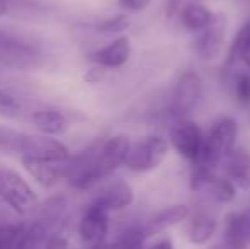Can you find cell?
Wrapping results in <instances>:
<instances>
[{"label":"cell","instance_id":"1","mask_svg":"<svg viewBox=\"0 0 250 249\" xmlns=\"http://www.w3.org/2000/svg\"><path fill=\"white\" fill-rule=\"evenodd\" d=\"M238 123L231 116H220L214 120L204 135L203 150L192 166H203L218 171L227 156L237 147Z\"/></svg>","mask_w":250,"mask_h":249},{"label":"cell","instance_id":"2","mask_svg":"<svg viewBox=\"0 0 250 249\" xmlns=\"http://www.w3.org/2000/svg\"><path fill=\"white\" fill-rule=\"evenodd\" d=\"M203 99V79L194 68H186L175 79L170 96L164 108V118L168 123L179 118H189Z\"/></svg>","mask_w":250,"mask_h":249},{"label":"cell","instance_id":"3","mask_svg":"<svg viewBox=\"0 0 250 249\" xmlns=\"http://www.w3.org/2000/svg\"><path fill=\"white\" fill-rule=\"evenodd\" d=\"M44 62V53L34 41L16 33L0 29V65L10 68H38Z\"/></svg>","mask_w":250,"mask_h":249},{"label":"cell","instance_id":"4","mask_svg":"<svg viewBox=\"0 0 250 249\" xmlns=\"http://www.w3.org/2000/svg\"><path fill=\"white\" fill-rule=\"evenodd\" d=\"M189 188L192 193L203 196L206 202L216 205H228L235 202L238 195V188L225 174H218V171L203 166H192Z\"/></svg>","mask_w":250,"mask_h":249},{"label":"cell","instance_id":"5","mask_svg":"<svg viewBox=\"0 0 250 249\" xmlns=\"http://www.w3.org/2000/svg\"><path fill=\"white\" fill-rule=\"evenodd\" d=\"M168 150H170L168 138L157 133L146 135L136 142H131L125 166L133 173H150L164 164Z\"/></svg>","mask_w":250,"mask_h":249},{"label":"cell","instance_id":"6","mask_svg":"<svg viewBox=\"0 0 250 249\" xmlns=\"http://www.w3.org/2000/svg\"><path fill=\"white\" fill-rule=\"evenodd\" d=\"M0 198L19 215L26 217L38 210V196L16 171L0 167Z\"/></svg>","mask_w":250,"mask_h":249},{"label":"cell","instance_id":"7","mask_svg":"<svg viewBox=\"0 0 250 249\" xmlns=\"http://www.w3.org/2000/svg\"><path fill=\"white\" fill-rule=\"evenodd\" d=\"M204 135L206 132L191 118H179L168 123V143L182 159L191 164L199 159Z\"/></svg>","mask_w":250,"mask_h":249},{"label":"cell","instance_id":"8","mask_svg":"<svg viewBox=\"0 0 250 249\" xmlns=\"http://www.w3.org/2000/svg\"><path fill=\"white\" fill-rule=\"evenodd\" d=\"M101 142L102 140H96L89 147L80 150L77 156L70 157L65 180L75 189H90L102 181L99 167H97V156H99Z\"/></svg>","mask_w":250,"mask_h":249},{"label":"cell","instance_id":"9","mask_svg":"<svg viewBox=\"0 0 250 249\" xmlns=\"http://www.w3.org/2000/svg\"><path fill=\"white\" fill-rule=\"evenodd\" d=\"M228 29V17L223 12H216L214 21L209 27L198 33L194 40V51L196 55L204 62H213L221 57V51L225 48Z\"/></svg>","mask_w":250,"mask_h":249},{"label":"cell","instance_id":"10","mask_svg":"<svg viewBox=\"0 0 250 249\" xmlns=\"http://www.w3.org/2000/svg\"><path fill=\"white\" fill-rule=\"evenodd\" d=\"M186 236L192 246H206L220 229V217L209 205H199L191 210L188 219Z\"/></svg>","mask_w":250,"mask_h":249},{"label":"cell","instance_id":"11","mask_svg":"<svg viewBox=\"0 0 250 249\" xmlns=\"http://www.w3.org/2000/svg\"><path fill=\"white\" fill-rule=\"evenodd\" d=\"M129 145H131V142L125 135H114L109 136L107 140H102L99 156H97V167H99L102 180L109 178L119 167L125 166Z\"/></svg>","mask_w":250,"mask_h":249},{"label":"cell","instance_id":"12","mask_svg":"<svg viewBox=\"0 0 250 249\" xmlns=\"http://www.w3.org/2000/svg\"><path fill=\"white\" fill-rule=\"evenodd\" d=\"M223 246L225 249H250V206L225 217Z\"/></svg>","mask_w":250,"mask_h":249},{"label":"cell","instance_id":"13","mask_svg":"<svg viewBox=\"0 0 250 249\" xmlns=\"http://www.w3.org/2000/svg\"><path fill=\"white\" fill-rule=\"evenodd\" d=\"M189 215H191V208L188 205L175 203V205L170 206H164L162 210L155 212L153 215H150L143 222V227H145V232L148 236V239L150 237H158V236H164L167 230L188 222Z\"/></svg>","mask_w":250,"mask_h":249},{"label":"cell","instance_id":"14","mask_svg":"<svg viewBox=\"0 0 250 249\" xmlns=\"http://www.w3.org/2000/svg\"><path fill=\"white\" fill-rule=\"evenodd\" d=\"M109 232V212L102 210L101 206L89 203L87 208L83 210L79 224V234L83 243L96 244L107 241Z\"/></svg>","mask_w":250,"mask_h":249},{"label":"cell","instance_id":"15","mask_svg":"<svg viewBox=\"0 0 250 249\" xmlns=\"http://www.w3.org/2000/svg\"><path fill=\"white\" fill-rule=\"evenodd\" d=\"M135 202V191L126 181H112L107 186L97 191V195L92 198L94 205L101 206L105 212H119V210L128 208Z\"/></svg>","mask_w":250,"mask_h":249},{"label":"cell","instance_id":"16","mask_svg":"<svg viewBox=\"0 0 250 249\" xmlns=\"http://www.w3.org/2000/svg\"><path fill=\"white\" fill-rule=\"evenodd\" d=\"M70 159H31L22 157L21 162L26 171L44 188H50L58 180L65 178Z\"/></svg>","mask_w":250,"mask_h":249},{"label":"cell","instance_id":"17","mask_svg":"<svg viewBox=\"0 0 250 249\" xmlns=\"http://www.w3.org/2000/svg\"><path fill=\"white\" fill-rule=\"evenodd\" d=\"M221 174L238 189H250V150L237 145L221 162Z\"/></svg>","mask_w":250,"mask_h":249},{"label":"cell","instance_id":"18","mask_svg":"<svg viewBox=\"0 0 250 249\" xmlns=\"http://www.w3.org/2000/svg\"><path fill=\"white\" fill-rule=\"evenodd\" d=\"M131 57V43L128 36H119L109 45L89 53V60L101 68H121Z\"/></svg>","mask_w":250,"mask_h":249},{"label":"cell","instance_id":"19","mask_svg":"<svg viewBox=\"0 0 250 249\" xmlns=\"http://www.w3.org/2000/svg\"><path fill=\"white\" fill-rule=\"evenodd\" d=\"M223 67H237L250 72V17L238 27L231 40Z\"/></svg>","mask_w":250,"mask_h":249},{"label":"cell","instance_id":"20","mask_svg":"<svg viewBox=\"0 0 250 249\" xmlns=\"http://www.w3.org/2000/svg\"><path fill=\"white\" fill-rule=\"evenodd\" d=\"M214 16H216V12H213V10L208 5H204V3L189 2V3H184V7H182L177 19L186 31L198 34L201 31L206 29V27L211 26V23L214 21Z\"/></svg>","mask_w":250,"mask_h":249},{"label":"cell","instance_id":"21","mask_svg":"<svg viewBox=\"0 0 250 249\" xmlns=\"http://www.w3.org/2000/svg\"><path fill=\"white\" fill-rule=\"evenodd\" d=\"M231 96L240 106H250V72L237 67H223Z\"/></svg>","mask_w":250,"mask_h":249},{"label":"cell","instance_id":"22","mask_svg":"<svg viewBox=\"0 0 250 249\" xmlns=\"http://www.w3.org/2000/svg\"><path fill=\"white\" fill-rule=\"evenodd\" d=\"M33 123L41 133L48 136H55L65 132L66 120L60 111L55 110H41L33 114Z\"/></svg>","mask_w":250,"mask_h":249},{"label":"cell","instance_id":"23","mask_svg":"<svg viewBox=\"0 0 250 249\" xmlns=\"http://www.w3.org/2000/svg\"><path fill=\"white\" fill-rule=\"evenodd\" d=\"M146 239L148 236L145 232L143 222L129 224L119 232L116 241H112V249H145Z\"/></svg>","mask_w":250,"mask_h":249},{"label":"cell","instance_id":"24","mask_svg":"<svg viewBox=\"0 0 250 249\" xmlns=\"http://www.w3.org/2000/svg\"><path fill=\"white\" fill-rule=\"evenodd\" d=\"M27 140H29V135H26V133L0 126V152L21 156L26 149Z\"/></svg>","mask_w":250,"mask_h":249},{"label":"cell","instance_id":"25","mask_svg":"<svg viewBox=\"0 0 250 249\" xmlns=\"http://www.w3.org/2000/svg\"><path fill=\"white\" fill-rule=\"evenodd\" d=\"M128 27H129V17L125 16V14H119V16L107 17V19L97 23L94 26V29L104 34H119L128 29Z\"/></svg>","mask_w":250,"mask_h":249},{"label":"cell","instance_id":"26","mask_svg":"<svg viewBox=\"0 0 250 249\" xmlns=\"http://www.w3.org/2000/svg\"><path fill=\"white\" fill-rule=\"evenodd\" d=\"M21 113V104L16 97H12L9 92L0 89V114L7 118H14Z\"/></svg>","mask_w":250,"mask_h":249},{"label":"cell","instance_id":"27","mask_svg":"<svg viewBox=\"0 0 250 249\" xmlns=\"http://www.w3.org/2000/svg\"><path fill=\"white\" fill-rule=\"evenodd\" d=\"M182 7H184L182 0H165V17H167V21L177 19Z\"/></svg>","mask_w":250,"mask_h":249},{"label":"cell","instance_id":"28","mask_svg":"<svg viewBox=\"0 0 250 249\" xmlns=\"http://www.w3.org/2000/svg\"><path fill=\"white\" fill-rule=\"evenodd\" d=\"M150 3H151V0H119V5L126 10H131V12L145 10Z\"/></svg>","mask_w":250,"mask_h":249},{"label":"cell","instance_id":"29","mask_svg":"<svg viewBox=\"0 0 250 249\" xmlns=\"http://www.w3.org/2000/svg\"><path fill=\"white\" fill-rule=\"evenodd\" d=\"M146 249H175L170 236H158Z\"/></svg>","mask_w":250,"mask_h":249},{"label":"cell","instance_id":"30","mask_svg":"<svg viewBox=\"0 0 250 249\" xmlns=\"http://www.w3.org/2000/svg\"><path fill=\"white\" fill-rule=\"evenodd\" d=\"M102 79H104V68H101V67H97V65L85 73V82H89V84H99Z\"/></svg>","mask_w":250,"mask_h":249},{"label":"cell","instance_id":"31","mask_svg":"<svg viewBox=\"0 0 250 249\" xmlns=\"http://www.w3.org/2000/svg\"><path fill=\"white\" fill-rule=\"evenodd\" d=\"M87 249H112V243H109V241H102V243L90 244Z\"/></svg>","mask_w":250,"mask_h":249},{"label":"cell","instance_id":"32","mask_svg":"<svg viewBox=\"0 0 250 249\" xmlns=\"http://www.w3.org/2000/svg\"><path fill=\"white\" fill-rule=\"evenodd\" d=\"M7 12V0H0V17Z\"/></svg>","mask_w":250,"mask_h":249},{"label":"cell","instance_id":"33","mask_svg":"<svg viewBox=\"0 0 250 249\" xmlns=\"http://www.w3.org/2000/svg\"><path fill=\"white\" fill-rule=\"evenodd\" d=\"M22 239H24V237H22ZM21 243H22V241H21ZM14 249H21V244H19V246H17V248H14Z\"/></svg>","mask_w":250,"mask_h":249}]
</instances>
